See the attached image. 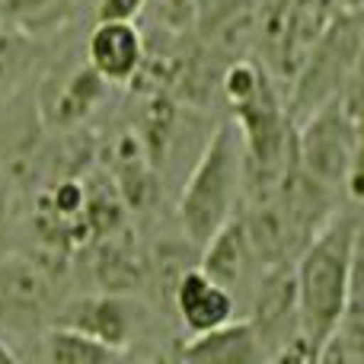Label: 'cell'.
Returning <instances> with one entry per match:
<instances>
[{
	"mask_svg": "<svg viewBox=\"0 0 364 364\" xmlns=\"http://www.w3.org/2000/svg\"><path fill=\"white\" fill-rule=\"evenodd\" d=\"M358 243L361 224L358 211L352 208L329 214L294 256L297 262L291 275L297 291V326L314 342L316 352L336 329L358 282Z\"/></svg>",
	"mask_w": 364,
	"mask_h": 364,
	"instance_id": "cell-1",
	"label": "cell"
},
{
	"mask_svg": "<svg viewBox=\"0 0 364 364\" xmlns=\"http://www.w3.org/2000/svg\"><path fill=\"white\" fill-rule=\"evenodd\" d=\"M243 141L233 125H220L201 151L179 198V220L195 246H205L233 218L243 186Z\"/></svg>",
	"mask_w": 364,
	"mask_h": 364,
	"instance_id": "cell-2",
	"label": "cell"
},
{
	"mask_svg": "<svg viewBox=\"0 0 364 364\" xmlns=\"http://www.w3.org/2000/svg\"><path fill=\"white\" fill-rule=\"evenodd\" d=\"M224 93L237 112L243 157L265 176H275L284 166V154L294 144L288 138V119L265 70L252 61H237L224 77Z\"/></svg>",
	"mask_w": 364,
	"mask_h": 364,
	"instance_id": "cell-3",
	"label": "cell"
},
{
	"mask_svg": "<svg viewBox=\"0 0 364 364\" xmlns=\"http://www.w3.org/2000/svg\"><path fill=\"white\" fill-rule=\"evenodd\" d=\"M361 115H352L342 106L339 93L329 102L307 112L301 134L294 138V160L307 176L323 186H348L352 201L361 195L358 179V144H361Z\"/></svg>",
	"mask_w": 364,
	"mask_h": 364,
	"instance_id": "cell-4",
	"label": "cell"
},
{
	"mask_svg": "<svg viewBox=\"0 0 364 364\" xmlns=\"http://www.w3.org/2000/svg\"><path fill=\"white\" fill-rule=\"evenodd\" d=\"M361 55V16L358 10H346L326 23L316 32L310 55L301 61V74H297L294 87V109L301 112H314L316 106L329 102L346 80L358 70Z\"/></svg>",
	"mask_w": 364,
	"mask_h": 364,
	"instance_id": "cell-5",
	"label": "cell"
},
{
	"mask_svg": "<svg viewBox=\"0 0 364 364\" xmlns=\"http://www.w3.org/2000/svg\"><path fill=\"white\" fill-rule=\"evenodd\" d=\"M58 304V282L36 259L0 262V320L10 326H42Z\"/></svg>",
	"mask_w": 364,
	"mask_h": 364,
	"instance_id": "cell-6",
	"label": "cell"
},
{
	"mask_svg": "<svg viewBox=\"0 0 364 364\" xmlns=\"http://www.w3.org/2000/svg\"><path fill=\"white\" fill-rule=\"evenodd\" d=\"M144 61V38L134 19H100L87 38V64L106 83H125Z\"/></svg>",
	"mask_w": 364,
	"mask_h": 364,
	"instance_id": "cell-7",
	"label": "cell"
},
{
	"mask_svg": "<svg viewBox=\"0 0 364 364\" xmlns=\"http://www.w3.org/2000/svg\"><path fill=\"white\" fill-rule=\"evenodd\" d=\"M141 320H144V310L125 294H100V297H87V301H77L64 310V320L68 326L83 329V333L102 339L106 346H115L125 352L132 336L138 333Z\"/></svg>",
	"mask_w": 364,
	"mask_h": 364,
	"instance_id": "cell-8",
	"label": "cell"
},
{
	"mask_svg": "<svg viewBox=\"0 0 364 364\" xmlns=\"http://www.w3.org/2000/svg\"><path fill=\"white\" fill-rule=\"evenodd\" d=\"M173 301H176L182 323L192 336L220 326V323H230L237 316V297L220 282H214L205 269L182 272V278L173 288Z\"/></svg>",
	"mask_w": 364,
	"mask_h": 364,
	"instance_id": "cell-9",
	"label": "cell"
},
{
	"mask_svg": "<svg viewBox=\"0 0 364 364\" xmlns=\"http://www.w3.org/2000/svg\"><path fill=\"white\" fill-rule=\"evenodd\" d=\"M179 358L195 364H256L265 358V346L250 316L246 320L233 316L230 323L195 333L192 342L182 346Z\"/></svg>",
	"mask_w": 364,
	"mask_h": 364,
	"instance_id": "cell-10",
	"label": "cell"
},
{
	"mask_svg": "<svg viewBox=\"0 0 364 364\" xmlns=\"http://www.w3.org/2000/svg\"><path fill=\"white\" fill-rule=\"evenodd\" d=\"M250 265H259V262H256V256H252V250H250V240H246L243 220L230 218L205 243V262H201V269H205L214 282H220L233 294V288H237V284H243Z\"/></svg>",
	"mask_w": 364,
	"mask_h": 364,
	"instance_id": "cell-11",
	"label": "cell"
},
{
	"mask_svg": "<svg viewBox=\"0 0 364 364\" xmlns=\"http://www.w3.org/2000/svg\"><path fill=\"white\" fill-rule=\"evenodd\" d=\"M42 346H45V358L55 361V364H109V361H119L122 355H125L122 348L106 346L102 339L83 333V329L68 326V323L48 329Z\"/></svg>",
	"mask_w": 364,
	"mask_h": 364,
	"instance_id": "cell-12",
	"label": "cell"
},
{
	"mask_svg": "<svg viewBox=\"0 0 364 364\" xmlns=\"http://www.w3.org/2000/svg\"><path fill=\"white\" fill-rule=\"evenodd\" d=\"M102 83L106 80H102L90 64L87 68H77L74 74L64 80V87H61V93L55 96V102H51V122H55V125H74L77 119H83V115L100 102Z\"/></svg>",
	"mask_w": 364,
	"mask_h": 364,
	"instance_id": "cell-13",
	"label": "cell"
},
{
	"mask_svg": "<svg viewBox=\"0 0 364 364\" xmlns=\"http://www.w3.org/2000/svg\"><path fill=\"white\" fill-rule=\"evenodd\" d=\"M36 51L38 45L32 42L26 29L0 26V96L26 77V70L36 61Z\"/></svg>",
	"mask_w": 364,
	"mask_h": 364,
	"instance_id": "cell-14",
	"label": "cell"
},
{
	"mask_svg": "<svg viewBox=\"0 0 364 364\" xmlns=\"http://www.w3.org/2000/svg\"><path fill=\"white\" fill-rule=\"evenodd\" d=\"M147 0H100V19H134Z\"/></svg>",
	"mask_w": 364,
	"mask_h": 364,
	"instance_id": "cell-15",
	"label": "cell"
},
{
	"mask_svg": "<svg viewBox=\"0 0 364 364\" xmlns=\"http://www.w3.org/2000/svg\"><path fill=\"white\" fill-rule=\"evenodd\" d=\"M0 4H4V10L10 13V16L26 19V16H42V13H48L51 4H58V0H0Z\"/></svg>",
	"mask_w": 364,
	"mask_h": 364,
	"instance_id": "cell-16",
	"label": "cell"
},
{
	"mask_svg": "<svg viewBox=\"0 0 364 364\" xmlns=\"http://www.w3.org/2000/svg\"><path fill=\"white\" fill-rule=\"evenodd\" d=\"M6 361H16V352H13V348L0 339V364H6Z\"/></svg>",
	"mask_w": 364,
	"mask_h": 364,
	"instance_id": "cell-17",
	"label": "cell"
},
{
	"mask_svg": "<svg viewBox=\"0 0 364 364\" xmlns=\"http://www.w3.org/2000/svg\"><path fill=\"white\" fill-rule=\"evenodd\" d=\"M348 10H361V0H346Z\"/></svg>",
	"mask_w": 364,
	"mask_h": 364,
	"instance_id": "cell-18",
	"label": "cell"
}]
</instances>
